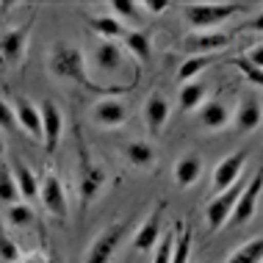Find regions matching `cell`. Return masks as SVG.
I'll use <instances>...</instances> for the list:
<instances>
[{
  "label": "cell",
  "mask_w": 263,
  "mask_h": 263,
  "mask_svg": "<svg viewBox=\"0 0 263 263\" xmlns=\"http://www.w3.org/2000/svg\"><path fill=\"white\" fill-rule=\"evenodd\" d=\"M47 69L55 81H67V83H83L86 86V59L75 45L67 42H55L50 55H47Z\"/></svg>",
  "instance_id": "cell-1"
},
{
  "label": "cell",
  "mask_w": 263,
  "mask_h": 263,
  "mask_svg": "<svg viewBox=\"0 0 263 263\" xmlns=\"http://www.w3.org/2000/svg\"><path fill=\"white\" fill-rule=\"evenodd\" d=\"M127 233H130V222H127V219H119V222L105 224L103 230L95 236V241L89 244L83 263H111L114 255H117L119 247H122V241L127 238Z\"/></svg>",
  "instance_id": "cell-2"
},
{
  "label": "cell",
  "mask_w": 263,
  "mask_h": 263,
  "mask_svg": "<svg viewBox=\"0 0 263 263\" xmlns=\"http://www.w3.org/2000/svg\"><path fill=\"white\" fill-rule=\"evenodd\" d=\"M244 9H247L244 3H189L183 14H186V23L194 31H213L216 25H222L224 20L236 17Z\"/></svg>",
  "instance_id": "cell-3"
},
{
  "label": "cell",
  "mask_w": 263,
  "mask_h": 263,
  "mask_svg": "<svg viewBox=\"0 0 263 263\" xmlns=\"http://www.w3.org/2000/svg\"><path fill=\"white\" fill-rule=\"evenodd\" d=\"M105 169L100 163L89 161L86 153H81V169H78V200H81V213L89 211V205L100 197V191L105 189Z\"/></svg>",
  "instance_id": "cell-4"
},
{
  "label": "cell",
  "mask_w": 263,
  "mask_h": 263,
  "mask_svg": "<svg viewBox=\"0 0 263 263\" xmlns=\"http://www.w3.org/2000/svg\"><path fill=\"white\" fill-rule=\"evenodd\" d=\"M31 31H33V17L23 25H14L9 31L0 33V67L11 69V67H20V64H23Z\"/></svg>",
  "instance_id": "cell-5"
},
{
  "label": "cell",
  "mask_w": 263,
  "mask_h": 263,
  "mask_svg": "<svg viewBox=\"0 0 263 263\" xmlns=\"http://www.w3.org/2000/svg\"><path fill=\"white\" fill-rule=\"evenodd\" d=\"M247 161H250V150H236V153L224 155L211 172V194H222L224 189H230L233 183H238L241 177H244Z\"/></svg>",
  "instance_id": "cell-6"
},
{
  "label": "cell",
  "mask_w": 263,
  "mask_h": 263,
  "mask_svg": "<svg viewBox=\"0 0 263 263\" xmlns=\"http://www.w3.org/2000/svg\"><path fill=\"white\" fill-rule=\"evenodd\" d=\"M244 183H247V180L241 177L238 183H233L230 189L222 191V194H213L211 200L205 202V222H208V230H211V233L222 230V227L227 224V219H230L233 205H236L241 189H244Z\"/></svg>",
  "instance_id": "cell-7"
},
{
  "label": "cell",
  "mask_w": 263,
  "mask_h": 263,
  "mask_svg": "<svg viewBox=\"0 0 263 263\" xmlns=\"http://www.w3.org/2000/svg\"><path fill=\"white\" fill-rule=\"evenodd\" d=\"M39 200L50 216H55L59 222H64L69 213V202H67V189H64L61 177L55 172H45V177L39 180Z\"/></svg>",
  "instance_id": "cell-8"
},
{
  "label": "cell",
  "mask_w": 263,
  "mask_h": 263,
  "mask_svg": "<svg viewBox=\"0 0 263 263\" xmlns=\"http://www.w3.org/2000/svg\"><path fill=\"white\" fill-rule=\"evenodd\" d=\"M260 186H263L260 175H252L250 180L244 183V189H241V194H238L236 205H233V213H230V219H227L224 227L247 224L255 216V208H258V200H260Z\"/></svg>",
  "instance_id": "cell-9"
},
{
  "label": "cell",
  "mask_w": 263,
  "mask_h": 263,
  "mask_svg": "<svg viewBox=\"0 0 263 263\" xmlns=\"http://www.w3.org/2000/svg\"><path fill=\"white\" fill-rule=\"evenodd\" d=\"M230 42H233V36L230 33H222V31H194L183 39V50L189 55H213V53L224 50Z\"/></svg>",
  "instance_id": "cell-10"
},
{
  "label": "cell",
  "mask_w": 263,
  "mask_h": 263,
  "mask_svg": "<svg viewBox=\"0 0 263 263\" xmlns=\"http://www.w3.org/2000/svg\"><path fill=\"white\" fill-rule=\"evenodd\" d=\"M39 117H42V141H45L47 153H55L64 133V114L53 100L39 103Z\"/></svg>",
  "instance_id": "cell-11"
},
{
  "label": "cell",
  "mask_w": 263,
  "mask_h": 263,
  "mask_svg": "<svg viewBox=\"0 0 263 263\" xmlns=\"http://www.w3.org/2000/svg\"><path fill=\"white\" fill-rule=\"evenodd\" d=\"M130 117L125 100L119 97H105V100H97L95 108H91V122L100 127H122Z\"/></svg>",
  "instance_id": "cell-12"
},
{
  "label": "cell",
  "mask_w": 263,
  "mask_h": 263,
  "mask_svg": "<svg viewBox=\"0 0 263 263\" xmlns=\"http://www.w3.org/2000/svg\"><path fill=\"white\" fill-rule=\"evenodd\" d=\"M161 222H163V205H155L150 216L139 224V230L133 233V250L136 252H153L158 247L161 238Z\"/></svg>",
  "instance_id": "cell-13"
},
{
  "label": "cell",
  "mask_w": 263,
  "mask_h": 263,
  "mask_svg": "<svg viewBox=\"0 0 263 263\" xmlns=\"http://www.w3.org/2000/svg\"><path fill=\"white\" fill-rule=\"evenodd\" d=\"M14 108V122H17L20 130H25L31 139L42 141V117H39V105L28 97H17L11 103Z\"/></svg>",
  "instance_id": "cell-14"
},
{
  "label": "cell",
  "mask_w": 263,
  "mask_h": 263,
  "mask_svg": "<svg viewBox=\"0 0 263 263\" xmlns=\"http://www.w3.org/2000/svg\"><path fill=\"white\" fill-rule=\"evenodd\" d=\"M202 155H197V153H186V155H180V158L175 161V166H172V180H175V186L177 189H191L197 180L202 177Z\"/></svg>",
  "instance_id": "cell-15"
},
{
  "label": "cell",
  "mask_w": 263,
  "mask_h": 263,
  "mask_svg": "<svg viewBox=\"0 0 263 263\" xmlns=\"http://www.w3.org/2000/svg\"><path fill=\"white\" fill-rule=\"evenodd\" d=\"M169 114H172V105L161 95V91H153L144 100V125L150 133H161L169 122Z\"/></svg>",
  "instance_id": "cell-16"
},
{
  "label": "cell",
  "mask_w": 263,
  "mask_h": 263,
  "mask_svg": "<svg viewBox=\"0 0 263 263\" xmlns=\"http://www.w3.org/2000/svg\"><path fill=\"white\" fill-rule=\"evenodd\" d=\"M197 119H200V125L205 130L216 133V130H224V127L230 125V111H227V105L219 103V100H205L200 108H197Z\"/></svg>",
  "instance_id": "cell-17"
},
{
  "label": "cell",
  "mask_w": 263,
  "mask_h": 263,
  "mask_svg": "<svg viewBox=\"0 0 263 263\" xmlns=\"http://www.w3.org/2000/svg\"><path fill=\"white\" fill-rule=\"evenodd\" d=\"M260 119H263V111H260V103L255 100V97H250V100H241L236 114L230 117V122L236 130L241 133H250V130H258L260 127Z\"/></svg>",
  "instance_id": "cell-18"
},
{
  "label": "cell",
  "mask_w": 263,
  "mask_h": 263,
  "mask_svg": "<svg viewBox=\"0 0 263 263\" xmlns=\"http://www.w3.org/2000/svg\"><path fill=\"white\" fill-rule=\"evenodd\" d=\"M91 67L100 72H117L122 67V47L117 42H100L91 53Z\"/></svg>",
  "instance_id": "cell-19"
},
{
  "label": "cell",
  "mask_w": 263,
  "mask_h": 263,
  "mask_svg": "<svg viewBox=\"0 0 263 263\" xmlns=\"http://www.w3.org/2000/svg\"><path fill=\"white\" fill-rule=\"evenodd\" d=\"M11 175H14V183H17V191H20V200H36L39 197V180L33 175V169L28 166L25 161H14L11 163Z\"/></svg>",
  "instance_id": "cell-20"
},
{
  "label": "cell",
  "mask_w": 263,
  "mask_h": 263,
  "mask_svg": "<svg viewBox=\"0 0 263 263\" xmlns=\"http://www.w3.org/2000/svg\"><path fill=\"white\" fill-rule=\"evenodd\" d=\"M89 25L103 42H117L125 36V25L117 17H111V14H97V17L89 20Z\"/></svg>",
  "instance_id": "cell-21"
},
{
  "label": "cell",
  "mask_w": 263,
  "mask_h": 263,
  "mask_svg": "<svg viewBox=\"0 0 263 263\" xmlns=\"http://www.w3.org/2000/svg\"><path fill=\"white\" fill-rule=\"evenodd\" d=\"M205 95H208V86H205V83H197V81L183 83L180 91H177V103H180V111H183V114L197 111V108H200V105L205 103Z\"/></svg>",
  "instance_id": "cell-22"
},
{
  "label": "cell",
  "mask_w": 263,
  "mask_h": 263,
  "mask_svg": "<svg viewBox=\"0 0 263 263\" xmlns=\"http://www.w3.org/2000/svg\"><path fill=\"white\" fill-rule=\"evenodd\" d=\"M175 241H172V258H169V263H189L191 258V227L186 222H177L175 224Z\"/></svg>",
  "instance_id": "cell-23"
},
{
  "label": "cell",
  "mask_w": 263,
  "mask_h": 263,
  "mask_svg": "<svg viewBox=\"0 0 263 263\" xmlns=\"http://www.w3.org/2000/svg\"><path fill=\"white\" fill-rule=\"evenodd\" d=\"M122 45L130 50V55H136L141 64L150 61V53H153V39H150V33H144V31H125Z\"/></svg>",
  "instance_id": "cell-24"
},
{
  "label": "cell",
  "mask_w": 263,
  "mask_h": 263,
  "mask_svg": "<svg viewBox=\"0 0 263 263\" xmlns=\"http://www.w3.org/2000/svg\"><path fill=\"white\" fill-rule=\"evenodd\" d=\"M125 158L136 169H150L155 163V150H153V144H147V141H130V144L125 147Z\"/></svg>",
  "instance_id": "cell-25"
},
{
  "label": "cell",
  "mask_w": 263,
  "mask_h": 263,
  "mask_svg": "<svg viewBox=\"0 0 263 263\" xmlns=\"http://www.w3.org/2000/svg\"><path fill=\"white\" fill-rule=\"evenodd\" d=\"M211 64H213V55H189V59L180 64V69H177V81H180V83H191L200 72H205Z\"/></svg>",
  "instance_id": "cell-26"
},
{
  "label": "cell",
  "mask_w": 263,
  "mask_h": 263,
  "mask_svg": "<svg viewBox=\"0 0 263 263\" xmlns=\"http://www.w3.org/2000/svg\"><path fill=\"white\" fill-rule=\"evenodd\" d=\"M260 260H263V241L250 238V241H244L224 263H260Z\"/></svg>",
  "instance_id": "cell-27"
},
{
  "label": "cell",
  "mask_w": 263,
  "mask_h": 263,
  "mask_svg": "<svg viewBox=\"0 0 263 263\" xmlns=\"http://www.w3.org/2000/svg\"><path fill=\"white\" fill-rule=\"evenodd\" d=\"M0 202L9 208L14 202H23L20 200V191H17V183H14V175H11V166H0Z\"/></svg>",
  "instance_id": "cell-28"
},
{
  "label": "cell",
  "mask_w": 263,
  "mask_h": 263,
  "mask_svg": "<svg viewBox=\"0 0 263 263\" xmlns=\"http://www.w3.org/2000/svg\"><path fill=\"white\" fill-rule=\"evenodd\" d=\"M6 222L14 227H31L33 224V208L28 202H14L6 211Z\"/></svg>",
  "instance_id": "cell-29"
},
{
  "label": "cell",
  "mask_w": 263,
  "mask_h": 263,
  "mask_svg": "<svg viewBox=\"0 0 263 263\" xmlns=\"http://www.w3.org/2000/svg\"><path fill=\"white\" fill-rule=\"evenodd\" d=\"M139 11H141V6L133 3V0H114L111 3V17H117L119 23L122 20H136Z\"/></svg>",
  "instance_id": "cell-30"
},
{
  "label": "cell",
  "mask_w": 263,
  "mask_h": 263,
  "mask_svg": "<svg viewBox=\"0 0 263 263\" xmlns=\"http://www.w3.org/2000/svg\"><path fill=\"white\" fill-rule=\"evenodd\" d=\"M172 241H175V233H161L158 238V247L153 250V263H169V258H172Z\"/></svg>",
  "instance_id": "cell-31"
},
{
  "label": "cell",
  "mask_w": 263,
  "mask_h": 263,
  "mask_svg": "<svg viewBox=\"0 0 263 263\" xmlns=\"http://www.w3.org/2000/svg\"><path fill=\"white\" fill-rule=\"evenodd\" d=\"M233 67H238L241 75L247 78V83H252V86H260L263 83V67H252V64L244 61V59H233Z\"/></svg>",
  "instance_id": "cell-32"
},
{
  "label": "cell",
  "mask_w": 263,
  "mask_h": 263,
  "mask_svg": "<svg viewBox=\"0 0 263 263\" xmlns=\"http://www.w3.org/2000/svg\"><path fill=\"white\" fill-rule=\"evenodd\" d=\"M0 258H3L6 263H17V260H20L17 244H14L9 236H3V233H0Z\"/></svg>",
  "instance_id": "cell-33"
},
{
  "label": "cell",
  "mask_w": 263,
  "mask_h": 263,
  "mask_svg": "<svg viewBox=\"0 0 263 263\" xmlns=\"http://www.w3.org/2000/svg\"><path fill=\"white\" fill-rule=\"evenodd\" d=\"M0 127H3V130H17V122H14V108H11V103L3 100V97H0Z\"/></svg>",
  "instance_id": "cell-34"
},
{
  "label": "cell",
  "mask_w": 263,
  "mask_h": 263,
  "mask_svg": "<svg viewBox=\"0 0 263 263\" xmlns=\"http://www.w3.org/2000/svg\"><path fill=\"white\" fill-rule=\"evenodd\" d=\"M241 59L250 61L252 67H263V42H255V45H252L244 55H241Z\"/></svg>",
  "instance_id": "cell-35"
},
{
  "label": "cell",
  "mask_w": 263,
  "mask_h": 263,
  "mask_svg": "<svg viewBox=\"0 0 263 263\" xmlns=\"http://www.w3.org/2000/svg\"><path fill=\"white\" fill-rule=\"evenodd\" d=\"M141 9H147L150 14H163L169 9V0H144V3H139Z\"/></svg>",
  "instance_id": "cell-36"
},
{
  "label": "cell",
  "mask_w": 263,
  "mask_h": 263,
  "mask_svg": "<svg viewBox=\"0 0 263 263\" xmlns=\"http://www.w3.org/2000/svg\"><path fill=\"white\" fill-rule=\"evenodd\" d=\"M17 263H55V260L47 258L45 252H25V255H20Z\"/></svg>",
  "instance_id": "cell-37"
},
{
  "label": "cell",
  "mask_w": 263,
  "mask_h": 263,
  "mask_svg": "<svg viewBox=\"0 0 263 263\" xmlns=\"http://www.w3.org/2000/svg\"><path fill=\"white\" fill-rule=\"evenodd\" d=\"M3 155H6V141H3V136H0V161H3Z\"/></svg>",
  "instance_id": "cell-38"
}]
</instances>
